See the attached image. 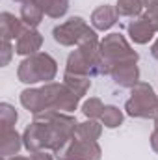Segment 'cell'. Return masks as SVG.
Here are the masks:
<instances>
[{
  "label": "cell",
  "instance_id": "obj_1",
  "mask_svg": "<svg viewBox=\"0 0 158 160\" xmlns=\"http://www.w3.org/2000/svg\"><path fill=\"white\" fill-rule=\"evenodd\" d=\"M58 75V62L48 52H37L26 56L17 67V78L26 86L48 84Z\"/></svg>",
  "mask_w": 158,
  "mask_h": 160
},
{
  "label": "cell",
  "instance_id": "obj_2",
  "mask_svg": "<svg viewBox=\"0 0 158 160\" xmlns=\"http://www.w3.org/2000/svg\"><path fill=\"white\" fill-rule=\"evenodd\" d=\"M101 54L104 60L106 75L112 73L114 67L123 65V63H138V52L130 47V43L123 34H108L104 39H101Z\"/></svg>",
  "mask_w": 158,
  "mask_h": 160
},
{
  "label": "cell",
  "instance_id": "obj_3",
  "mask_svg": "<svg viewBox=\"0 0 158 160\" xmlns=\"http://www.w3.org/2000/svg\"><path fill=\"white\" fill-rule=\"evenodd\" d=\"M63 89V82H48L43 84L41 88H26L21 91V104L32 114H39L43 110H56L58 101H60V93Z\"/></svg>",
  "mask_w": 158,
  "mask_h": 160
},
{
  "label": "cell",
  "instance_id": "obj_4",
  "mask_svg": "<svg viewBox=\"0 0 158 160\" xmlns=\"http://www.w3.org/2000/svg\"><path fill=\"white\" fill-rule=\"evenodd\" d=\"M125 112L138 119H155L158 116V95L147 82H138L130 88V99L125 102Z\"/></svg>",
  "mask_w": 158,
  "mask_h": 160
},
{
  "label": "cell",
  "instance_id": "obj_5",
  "mask_svg": "<svg viewBox=\"0 0 158 160\" xmlns=\"http://www.w3.org/2000/svg\"><path fill=\"white\" fill-rule=\"evenodd\" d=\"M89 28L91 26H87V22L82 17H71L65 22L52 28V38L62 47H78L82 38L89 32Z\"/></svg>",
  "mask_w": 158,
  "mask_h": 160
},
{
  "label": "cell",
  "instance_id": "obj_6",
  "mask_svg": "<svg viewBox=\"0 0 158 160\" xmlns=\"http://www.w3.org/2000/svg\"><path fill=\"white\" fill-rule=\"evenodd\" d=\"M22 143L28 153L48 149V128L43 121H32L22 132Z\"/></svg>",
  "mask_w": 158,
  "mask_h": 160
},
{
  "label": "cell",
  "instance_id": "obj_7",
  "mask_svg": "<svg viewBox=\"0 0 158 160\" xmlns=\"http://www.w3.org/2000/svg\"><path fill=\"white\" fill-rule=\"evenodd\" d=\"M102 149L99 142H87V140H78L75 138L71 145L65 151L63 160H101Z\"/></svg>",
  "mask_w": 158,
  "mask_h": 160
},
{
  "label": "cell",
  "instance_id": "obj_8",
  "mask_svg": "<svg viewBox=\"0 0 158 160\" xmlns=\"http://www.w3.org/2000/svg\"><path fill=\"white\" fill-rule=\"evenodd\" d=\"M22 143V136L15 130V127H0V157L11 158L19 155Z\"/></svg>",
  "mask_w": 158,
  "mask_h": 160
},
{
  "label": "cell",
  "instance_id": "obj_9",
  "mask_svg": "<svg viewBox=\"0 0 158 160\" xmlns=\"http://www.w3.org/2000/svg\"><path fill=\"white\" fill-rule=\"evenodd\" d=\"M117 21H119L117 8H116V6H110V4L99 6L97 9H93V13H91V17H89V22H91V26H93L97 32H106V30H110Z\"/></svg>",
  "mask_w": 158,
  "mask_h": 160
},
{
  "label": "cell",
  "instance_id": "obj_10",
  "mask_svg": "<svg viewBox=\"0 0 158 160\" xmlns=\"http://www.w3.org/2000/svg\"><path fill=\"white\" fill-rule=\"evenodd\" d=\"M43 47V36L41 32H37L36 28H26L24 34L17 39L15 43V54L19 56H32V54H37Z\"/></svg>",
  "mask_w": 158,
  "mask_h": 160
},
{
  "label": "cell",
  "instance_id": "obj_11",
  "mask_svg": "<svg viewBox=\"0 0 158 160\" xmlns=\"http://www.w3.org/2000/svg\"><path fill=\"white\" fill-rule=\"evenodd\" d=\"M126 32H128V38L136 45H147L156 34L155 28L149 24V21H145L143 17H136L134 21H130L126 26Z\"/></svg>",
  "mask_w": 158,
  "mask_h": 160
},
{
  "label": "cell",
  "instance_id": "obj_12",
  "mask_svg": "<svg viewBox=\"0 0 158 160\" xmlns=\"http://www.w3.org/2000/svg\"><path fill=\"white\" fill-rule=\"evenodd\" d=\"M24 30H26V24L19 17H15L13 13L4 11L0 15V36H2V39H19L24 34Z\"/></svg>",
  "mask_w": 158,
  "mask_h": 160
},
{
  "label": "cell",
  "instance_id": "obj_13",
  "mask_svg": "<svg viewBox=\"0 0 158 160\" xmlns=\"http://www.w3.org/2000/svg\"><path fill=\"white\" fill-rule=\"evenodd\" d=\"M110 77L121 88H134L140 82V67L136 63H123L112 69Z\"/></svg>",
  "mask_w": 158,
  "mask_h": 160
},
{
  "label": "cell",
  "instance_id": "obj_14",
  "mask_svg": "<svg viewBox=\"0 0 158 160\" xmlns=\"http://www.w3.org/2000/svg\"><path fill=\"white\" fill-rule=\"evenodd\" d=\"M65 73H73V75H84V77H97L93 65L86 60V56L80 52L78 48H75L69 56H67V65H65Z\"/></svg>",
  "mask_w": 158,
  "mask_h": 160
},
{
  "label": "cell",
  "instance_id": "obj_15",
  "mask_svg": "<svg viewBox=\"0 0 158 160\" xmlns=\"http://www.w3.org/2000/svg\"><path fill=\"white\" fill-rule=\"evenodd\" d=\"M45 17V11L34 0H26L21 6V21L26 24V28H37Z\"/></svg>",
  "mask_w": 158,
  "mask_h": 160
},
{
  "label": "cell",
  "instance_id": "obj_16",
  "mask_svg": "<svg viewBox=\"0 0 158 160\" xmlns=\"http://www.w3.org/2000/svg\"><path fill=\"white\" fill-rule=\"evenodd\" d=\"M34 2L45 11L47 17H50V19H62L69 11V2L71 0H34Z\"/></svg>",
  "mask_w": 158,
  "mask_h": 160
},
{
  "label": "cell",
  "instance_id": "obj_17",
  "mask_svg": "<svg viewBox=\"0 0 158 160\" xmlns=\"http://www.w3.org/2000/svg\"><path fill=\"white\" fill-rule=\"evenodd\" d=\"M101 134H102V123H99L97 119H87L84 123H78L75 138L87 140V142H97L101 138Z\"/></svg>",
  "mask_w": 158,
  "mask_h": 160
},
{
  "label": "cell",
  "instance_id": "obj_18",
  "mask_svg": "<svg viewBox=\"0 0 158 160\" xmlns=\"http://www.w3.org/2000/svg\"><path fill=\"white\" fill-rule=\"evenodd\" d=\"M63 84L73 91L77 93L80 99L89 91L91 88V78L89 77H84V75H73V73H65L63 75Z\"/></svg>",
  "mask_w": 158,
  "mask_h": 160
},
{
  "label": "cell",
  "instance_id": "obj_19",
  "mask_svg": "<svg viewBox=\"0 0 158 160\" xmlns=\"http://www.w3.org/2000/svg\"><path fill=\"white\" fill-rule=\"evenodd\" d=\"M123 121H125L123 110H119L116 104H106L104 106V112L101 116V123L106 128H117V127L123 125Z\"/></svg>",
  "mask_w": 158,
  "mask_h": 160
},
{
  "label": "cell",
  "instance_id": "obj_20",
  "mask_svg": "<svg viewBox=\"0 0 158 160\" xmlns=\"http://www.w3.org/2000/svg\"><path fill=\"white\" fill-rule=\"evenodd\" d=\"M119 17H141V13L145 11V6L141 0H117L116 4Z\"/></svg>",
  "mask_w": 158,
  "mask_h": 160
},
{
  "label": "cell",
  "instance_id": "obj_21",
  "mask_svg": "<svg viewBox=\"0 0 158 160\" xmlns=\"http://www.w3.org/2000/svg\"><path fill=\"white\" fill-rule=\"evenodd\" d=\"M104 106L102 101L99 97H89L82 102V114L87 118V119H101L102 112H104Z\"/></svg>",
  "mask_w": 158,
  "mask_h": 160
},
{
  "label": "cell",
  "instance_id": "obj_22",
  "mask_svg": "<svg viewBox=\"0 0 158 160\" xmlns=\"http://www.w3.org/2000/svg\"><path fill=\"white\" fill-rule=\"evenodd\" d=\"M19 114L9 102H0V127H15Z\"/></svg>",
  "mask_w": 158,
  "mask_h": 160
},
{
  "label": "cell",
  "instance_id": "obj_23",
  "mask_svg": "<svg viewBox=\"0 0 158 160\" xmlns=\"http://www.w3.org/2000/svg\"><path fill=\"white\" fill-rule=\"evenodd\" d=\"M141 17H143L145 21H149V24L155 28V32H158V2L147 6L145 11L141 13Z\"/></svg>",
  "mask_w": 158,
  "mask_h": 160
},
{
  "label": "cell",
  "instance_id": "obj_24",
  "mask_svg": "<svg viewBox=\"0 0 158 160\" xmlns=\"http://www.w3.org/2000/svg\"><path fill=\"white\" fill-rule=\"evenodd\" d=\"M15 54V47L11 45L9 39H2V58H0V65L6 67L11 62V56Z\"/></svg>",
  "mask_w": 158,
  "mask_h": 160
},
{
  "label": "cell",
  "instance_id": "obj_25",
  "mask_svg": "<svg viewBox=\"0 0 158 160\" xmlns=\"http://www.w3.org/2000/svg\"><path fill=\"white\" fill-rule=\"evenodd\" d=\"M56 157H52L50 153L47 151H36V153H30V160H54Z\"/></svg>",
  "mask_w": 158,
  "mask_h": 160
},
{
  "label": "cell",
  "instance_id": "obj_26",
  "mask_svg": "<svg viewBox=\"0 0 158 160\" xmlns=\"http://www.w3.org/2000/svg\"><path fill=\"white\" fill-rule=\"evenodd\" d=\"M151 147H153V151L158 155V130L156 128H155L153 134H151Z\"/></svg>",
  "mask_w": 158,
  "mask_h": 160
},
{
  "label": "cell",
  "instance_id": "obj_27",
  "mask_svg": "<svg viewBox=\"0 0 158 160\" xmlns=\"http://www.w3.org/2000/svg\"><path fill=\"white\" fill-rule=\"evenodd\" d=\"M151 54L155 60H158V39H155V43L151 45Z\"/></svg>",
  "mask_w": 158,
  "mask_h": 160
},
{
  "label": "cell",
  "instance_id": "obj_28",
  "mask_svg": "<svg viewBox=\"0 0 158 160\" xmlns=\"http://www.w3.org/2000/svg\"><path fill=\"white\" fill-rule=\"evenodd\" d=\"M7 160H30V157H19V155H15V157H11V158Z\"/></svg>",
  "mask_w": 158,
  "mask_h": 160
},
{
  "label": "cell",
  "instance_id": "obj_29",
  "mask_svg": "<svg viewBox=\"0 0 158 160\" xmlns=\"http://www.w3.org/2000/svg\"><path fill=\"white\" fill-rule=\"evenodd\" d=\"M143 2V6L147 8V6H151V4H155V2H158V0H141Z\"/></svg>",
  "mask_w": 158,
  "mask_h": 160
},
{
  "label": "cell",
  "instance_id": "obj_30",
  "mask_svg": "<svg viewBox=\"0 0 158 160\" xmlns=\"http://www.w3.org/2000/svg\"><path fill=\"white\" fill-rule=\"evenodd\" d=\"M155 128H156V130H158V116H156V118H155Z\"/></svg>",
  "mask_w": 158,
  "mask_h": 160
},
{
  "label": "cell",
  "instance_id": "obj_31",
  "mask_svg": "<svg viewBox=\"0 0 158 160\" xmlns=\"http://www.w3.org/2000/svg\"><path fill=\"white\" fill-rule=\"evenodd\" d=\"M13 2H19V4H24L26 0H13Z\"/></svg>",
  "mask_w": 158,
  "mask_h": 160
}]
</instances>
